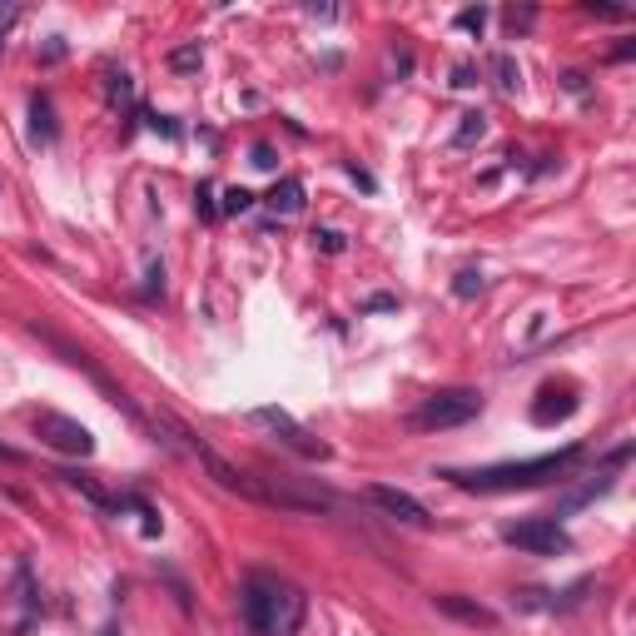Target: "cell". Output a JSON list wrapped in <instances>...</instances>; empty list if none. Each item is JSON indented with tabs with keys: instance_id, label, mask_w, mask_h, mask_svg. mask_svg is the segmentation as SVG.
<instances>
[{
	"instance_id": "cell-20",
	"label": "cell",
	"mask_w": 636,
	"mask_h": 636,
	"mask_svg": "<svg viewBox=\"0 0 636 636\" xmlns=\"http://www.w3.org/2000/svg\"><path fill=\"white\" fill-rule=\"evenodd\" d=\"M313 239H319V244H324V248H328V254H338V248H344V239H338V234H334V229H324V234H313Z\"/></svg>"
},
{
	"instance_id": "cell-13",
	"label": "cell",
	"mask_w": 636,
	"mask_h": 636,
	"mask_svg": "<svg viewBox=\"0 0 636 636\" xmlns=\"http://www.w3.org/2000/svg\"><path fill=\"white\" fill-rule=\"evenodd\" d=\"M199 60H205V50H199V45H184V50L170 55V66H174V70H199Z\"/></svg>"
},
{
	"instance_id": "cell-1",
	"label": "cell",
	"mask_w": 636,
	"mask_h": 636,
	"mask_svg": "<svg viewBox=\"0 0 636 636\" xmlns=\"http://www.w3.org/2000/svg\"><path fill=\"white\" fill-rule=\"evenodd\" d=\"M582 448H562V453H542L528 458V463H497V467H477V473H442L453 477L467 493H518V487H542L552 477H562L567 467H577Z\"/></svg>"
},
{
	"instance_id": "cell-5",
	"label": "cell",
	"mask_w": 636,
	"mask_h": 636,
	"mask_svg": "<svg viewBox=\"0 0 636 636\" xmlns=\"http://www.w3.org/2000/svg\"><path fill=\"white\" fill-rule=\"evenodd\" d=\"M502 537L512 542L518 552H532V557H562V552H571V537H567V528H562L557 518L512 522V528H507Z\"/></svg>"
},
{
	"instance_id": "cell-19",
	"label": "cell",
	"mask_w": 636,
	"mask_h": 636,
	"mask_svg": "<svg viewBox=\"0 0 636 636\" xmlns=\"http://www.w3.org/2000/svg\"><path fill=\"white\" fill-rule=\"evenodd\" d=\"M109 95H119V100H130V76H109Z\"/></svg>"
},
{
	"instance_id": "cell-15",
	"label": "cell",
	"mask_w": 636,
	"mask_h": 636,
	"mask_svg": "<svg viewBox=\"0 0 636 636\" xmlns=\"http://www.w3.org/2000/svg\"><path fill=\"white\" fill-rule=\"evenodd\" d=\"M483 140V115H463V130H458V144Z\"/></svg>"
},
{
	"instance_id": "cell-7",
	"label": "cell",
	"mask_w": 636,
	"mask_h": 636,
	"mask_svg": "<svg viewBox=\"0 0 636 636\" xmlns=\"http://www.w3.org/2000/svg\"><path fill=\"white\" fill-rule=\"evenodd\" d=\"M368 502L373 507H383L389 518H398V522H408V528H428V507L418 502L413 493H403V487H383V483H373L368 487Z\"/></svg>"
},
{
	"instance_id": "cell-10",
	"label": "cell",
	"mask_w": 636,
	"mask_h": 636,
	"mask_svg": "<svg viewBox=\"0 0 636 636\" xmlns=\"http://www.w3.org/2000/svg\"><path fill=\"white\" fill-rule=\"evenodd\" d=\"M269 205L279 209V215H299V209H303V184L299 180L274 184V189H269Z\"/></svg>"
},
{
	"instance_id": "cell-12",
	"label": "cell",
	"mask_w": 636,
	"mask_h": 636,
	"mask_svg": "<svg viewBox=\"0 0 636 636\" xmlns=\"http://www.w3.org/2000/svg\"><path fill=\"white\" fill-rule=\"evenodd\" d=\"M493 76H497V85L502 90H518V66H512V55H493Z\"/></svg>"
},
{
	"instance_id": "cell-8",
	"label": "cell",
	"mask_w": 636,
	"mask_h": 636,
	"mask_svg": "<svg viewBox=\"0 0 636 636\" xmlns=\"http://www.w3.org/2000/svg\"><path fill=\"white\" fill-rule=\"evenodd\" d=\"M571 413H577L571 389H542L537 393V408H532V423H537V428H552V423L571 418Z\"/></svg>"
},
{
	"instance_id": "cell-16",
	"label": "cell",
	"mask_w": 636,
	"mask_h": 636,
	"mask_svg": "<svg viewBox=\"0 0 636 636\" xmlns=\"http://www.w3.org/2000/svg\"><path fill=\"white\" fill-rule=\"evenodd\" d=\"M248 205H254V195H248V189H229V195H224V209H229V215H244Z\"/></svg>"
},
{
	"instance_id": "cell-2",
	"label": "cell",
	"mask_w": 636,
	"mask_h": 636,
	"mask_svg": "<svg viewBox=\"0 0 636 636\" xmlns=\"http://www.w3.org/2000/svg\"><path fill=\"white\" fill-rule=\"evenodd\" d=\"M244 622L259 636H293L303 622V597L279 577H248L244 582Z\"/></svg>"
},
{
	"instance_id": "cell-9",
	"label": "cell",
	"mask_w": 636,
	"mask_h": 636,
	"mask_svg": "<svg viewBox=\"0 0 636 636\" xmlns=\"http://www.w3.org/2000/svg\"><path fill=\"white\" fill-rule=\"evenodd\" d=\"M438 606L448 616H458V622H473V626H493L497 622L487 606H473V602H463V597H438Z\"/></svg>"
},
{
	"instance_id": "cell-14",
	"label": "cell",
	"mask_w": 636,
	"mask_h": 636,
	"mask_svg": "<svg viewBox=\"0 0 636 636\" xmlns=\"http://www.w3.org/2000/svg\"><path fill=\"white\" fill-rule=\"evenodd\" d=\"M453 289H458V299H473V293H483V274H477V269H463Z\"/></svg>"
},
{
	"instance_id": "cell-11",
	"label": "cell",
	"mask_w": 636,
	"mask_h": 636,
	"mask_svg": "<svg viewBox=\"0 0 636 636\" xmlns=\"http://www.w3.org/2000/svg\"><path fill=\"white\" fill-rule=\"evenodd\" d=\"M31 135L35 140H55V119H50V100L45 95L31 100Z\"/></svg>"
},
{
	"instance_id": "cell-6",
	"label": "cell",
	"mask_w": 636,
	"mask_h": 636,
	"mask_svg": "<svg viewBox=\"0 0 636 636\" xmlns=\"http://www.w3.org/2000/svg\"><path fill=\"white\" fill-rule=\"evenodd\" d=\"M248 423L269 428L274 438H279L289 453H299V458H328V442H319L309 428H303V423H293L284 408H254V413H248Z\"/></svg>"
},
{
	"instance_id": "cell-4",
	"label": "cell",
	"mask_w": 636,
	"mask_h": 636,
	"mask_svg": "<svg viewBox=\"0 0 636 636\" xmlns=\"http://www.w3.org/2000/svg\"><path fill=\"white\" fill-rule=\"evenodd\" d=\"M35 438H41L45 448H55V453H66V458L95 453V432H90L85 423L66 418V413H35Z\"/></svg>"
},
{
	"instance_id": "cell-17",
	"label": "cell",
	"mask_w": 636,
	"mask_h": 636,
	"mask_svg": "<svg viewBox=\"0 0 636 636\" xmlns=\"http://www.w3.org/2000/svg\"><path fill=\"white\" fill-rule=\"evenodd\" d=\"M458 25H463V31H483V25H487V11H463V15H458Z\"/></svg>"
},
{
	"instance_id": "cell-3",
	"label": "cell",
	"mask_w": 636,
	"mask_h": 636,
	"mask_svg": "<svg viewBox=\"0 0 636 636\" xmlns=\"http://www.w3.org/2000/svg\"><path fill=\"white\" fill-rule=\"evenodd\" d=\"M477 413H483V393H477V389H442V393H432V398H423L418 408H413L408 428L413 432L463 428V423H473Z\"/></svg>"
},
{
	"instance_id": "cell-21",
	"label": "cell",
	"mask_w": 636,
	"mask_h": 636,
	"mask_svg": "<svg viewBox=\"0 0 636 636\" xmlns=\"http://www.w3.org/2000/svg\"><path fill=\"white\" fill-rule=\"evenodd\" d=\"M0 458H15V453H11V448H5V442H0Z\"/></svg>"
},
{
	"instance_id": "cell-18",
	"label": "cell",
	"mask_w": 636,
	"mask_h": 636,
	"mask_svg": "<svg viewBox=\"0 0 636 636\" xmlns=\"http://www.w3.org/2000/svg\"><path fill=\"white\" fill-rule=\"evenodd\" d=\"M274 164H279V160H274L269 144H254V170H274Z\"/></svg>"
}]
</instances>
